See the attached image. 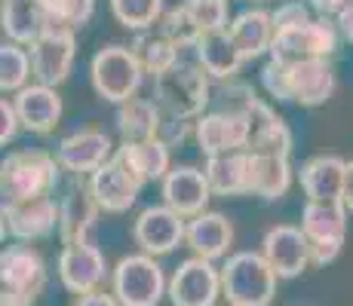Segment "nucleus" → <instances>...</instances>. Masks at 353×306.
Listing matches in <instances>:
<instances>
[{
	"label": "nucleus",
	"instance_id": "1",
	"mask_svg": "<svg viewBox=\"0 0 353 306\" xmlns=\"http://www.w3.org/2000/svg\"><path fill=\"white\" fill-rule=\"evenodd\" d=\"M154 101L163 113L196 122L212 101V77L196 58H179L169 71L154 77Z\"/></svg>",
	"mask_w": 353,
	"mask_h": 306
},
{
	"label": "nucleus",
	"instance_id": "2",
	"mask_svg": "<svg viewBox=\"0 0 353 306\" xmlns=\"http://www.w3.org/2000/svg\"><path fill=\"white\" fill-rule=\"evenodd\" d=\"M280 276L261 251H234L221 263V297L230 306H270Z\"/></svg>",
	"mask_w": 353,
	"mask_h": 306
},
{
	"label": "nucleus",
	"instance_id": "3",
	"mask_svg": "<svg viewBox=\"0 0 353 306\" xmlns=\"http://www.w3.org/2000/svg\"><path fill=\"white\" fill-rule=\"evenodd\" d=\"M62 172L65 168L59 166L56 156L40 151V147L10 153L3 160V166H0L3 202H25V199H37V196H52Z\"/></svg>",
	"mask_w": 353,
	"mask_h": 306
},
{
	"label": "nucleus",
	"instance_id": "4",
	"mask_svg": "<svg viewBox=\"0 0 353 306\" xmlns=\"http://www.w3.org/2000/svg\"><path fill=\"white\" fill-rule=\"evenodd\" d=\"M90 77L99 98L111 101V105H123V101L135 98L141 77H145V67H141L132 46L111 43V46H101L92 56Z\"/></svg>",
	"mask_w": 353,
	"mask_h": 306
},
{
	"label": "nucleus",
	"instance_id": "5",
	"mask_svg": "<svg viewBox=\"0 0 353 306\" xmlns=\"http://www.w3.org/2000/svg\"><path fill=\"white\" fill-rule=\"evenodd\" d=\"M111 291L120 306H157L169 294V282L154 254H126L111 270Z\"/></svg>",
	"mask_w": 353,
	"mask_h": 306
},
{
	"label": "nucleus",
	"instance_id": "6",
	"mask_svg": "<svg viewBox=\"0 0 353 306\" xmlns=\"http://www.w3.org/2000/svg\"><path fill=\"white\" fill-rule=\"evenodd\" d=\"M347 206L344 202H310L301 208V230L314 248V263L325 267L344 248L347 236Z\"/></svg>",
	"mask_w": 353,
	"mask_h": 306
},
{
	"label": "nucleus",
	"instance_id": "7",
	"mask_svg": "<svg viewBox=\"0 0 353 306\" xmlns=\"http://www.w3.org/2000/svg\"><path fill=\"white\" fill-rule=\"evenodd\" d=\"M338 37H341V31L335 22H329V16L310 19L304 25H295V28L276 31L270 58L286 61V65L304 58H329L338 46Z\"/></svg>",
	"mask_w": 353,
	"mask_h": 306
},
{
	"label": "nucleus",
	"instance_id": "8",
	"mask_svg": "<svg viewBox=\"0 0 353 306\" xmlns=\"http://www.w3.org/2000/svg\"><path fill=\"white\" fill-rule=\"evenodd\" d=\"M221 297V270L215 261L191 254L175 267L169 278V300L172 306H215Z\"/></svg>",
	"mask_w": 353,
	"mask_h": 306
},
{
	"label": "nucleus",
	"instance_id": "9",
	"mask_svg": "<svg viewBox=\"0 0 353 306\" xmlns=\"http://www.w3.org/2000/svg\"><path fill=\"white\" fill-rule=\"evenodd\" d=\"M31 50V65H34V83L43 86H62L74 67V58H77V37H74L71 28H59V25H50L40 40Z\"/></svg>",
	"mask_w": 353,
	"mask_h": 306
},
{
	"label": "nucleus",
	"instance_id": "10",
	"mask_svg": "<svg viewBox=\"0 0 353 306\" xmlns=\"http://www.w3.org/2000/svg\"><path fill=\"white\" fill-rule=\"evenodd\" d=\"M185 233H188V217L172 212L166 202H163V206L141 208L132 223L135 245H139L145 254H154V257L172 254V251L185 242Z\"/></svg>",
	"mask_w": 353,
	"mask_h": 306
},
{
	"label": "nucleus",
	"instance_id": "11",
	"mask_svg": "<svg viewBox=\"0 0 353 306\" xmlns=\"http://www.w3.org/2000/svg\"><path fill=\"white\" fill-rule=\"evenodd\" d=\"M56 270H59V282H62L71 294L96 291L108 278V261L92 239L65 242V248L59 251Z\"/></svg>",
	"mask_w": 353,
	"mask_h": 306
},
{
	"label": "nucleus",
	"instance_id": "12",
	"mask_svg": "<svg viewBox=\"0 0 353 306\" xmlns=\"http://www.w3.org/2000/svg\"><path fill=\"white\" fill-rule=\"evenodd\" d=\"M261 254L280 278H295L307 273V267L314 263L310 239L304 236L301 227H292V223H276V227H270L264 233Z\"/></svg>",
	"mask_w": 353,
	"mask_h": 306
},
{
	"label": "nucleus",
	"instance_id": "13",
	"mask_svg": "<svg viewBox=\"0 0 353 306\" xmlns=\"http://www.w3.org/2000/svg\"><path fill=\"white\" fill-rule=\"evenodd\" d=\"M59 233V202L37 196L25 202H3V236L16 242H37Z\"/></svg>",
	"mask_w": 353,
	"mask_h": 306
},
{
	"label": "nucleus",
	"instance_id": "14",
	"mask_svg": "<svg viewBox=\"0 0 353 306\" xmlns=\"http://www.w3.org/2000/svg\"><path fill=\"white\" fill-rule=\"evenodd\" d=\"M114 153L117 151H114L111 135L101 132V129H80V132H71V135H65L56 147L59 166H62L68 175H74V178L99 172Z\"/></svg>",
	"mask_w": 353,
	"mask_h": 306
},
{
	"label": "nucleus",
	"instance_id": "15",
	"mask_svg": "<svg viewBox=\"0 0 353 306\" xmlns=\"http://www.w3.org/2000/svg\"><path fill=\"white\" fill-rule=\"evenodd\" d=\"M0 282L3 291H16L37 300L46 288V263L43 254L31 242H12L0 254Z\"/></svg>",
	"mask_w": 353,
	"mask_h": 306
},
{
	"label": "nucleus",
	"instance_id": "16",
	"mask_svg": "<svg viewBox=\"0 0 353 306\" xmlns=\"http://www.w3.org/2000/svg\"><path fill=\"white\" fill-rule=\"evenodd\" d=\"M141 187H145V184H141L123 166V162L117 160V153H114L111 160H108L105 166L99 168V172L90 175L92 196H96V202H99L101 212H108V215H123V212H129V208L135 206V199H139Z\"/></svg>",
	"mask_w": 353,
	"mask_h": 306
},
{
	"label": "nucleus",
	"instance_id": "17",
	"mask_svg": "<svg viewBox=\"0 0 353 306\" xmlns=\"http://www.w3.org/2000/svg\"><path fill=\"white\" fill-rule=\"evenodd\" d=\"M160 193L172 212L181 217H196L206 212L209 199H212V187L206 181V172L194 166H172L169 175L160 181Z\"/></svg>",
	"mask_w": 353,
	"mask_h": 306
},
{
	"label": "nucleus",
	"instance_id": "18",
	"mask_svg": "<svg viewBox=\"0 0 353 306\" xmlns=\"http://www.w3.org/2000/svg\"><path fill=\"white\" fill-rule=\"evenodd\" d=\"M194 138L206 156L249 151V122L240 113L209 111L194 122Z\"/></svg>",
	"mask_w": 353,
	"mask_h": 306
},
{
	"label": "nucleus",
	"instance_id": "19",
	"mask_svg": "<svg viewBox=\"0 0 353 306\" xmlns=\"http://www.w3.org/2000/svg\"><path fill=\"white\" fill-rule=\"evenodd\" d=\"M99 212L101 208L90 190V181L83 184L80 178H74V184L65 190L62 199H59V239H62V245L90 239V233L96 230Z\"/></svg>",
	"mask_w": 353,
	"mask_h": 306
},
{
	"label": "nucleus",
	"instance_id": "20",
	"mask_svg": "<svg viewBox=\"0 0 353 306\" xmlns=\"http://www.w3.org/2000/svg\"><path fill=\"white\" fill-rule=\"evenodd\" d=\"M298 181L310 202H344V181H347V162L335 153L310 156L298 168Z\"/></svg>",
	"mask_w": 353,
	"mask_h": 306
},
{
	"label": "nucleus",
	"instance_id": "21",
	"mask_svg": "<svg viewBox=\"0 0 353 306\" xmlns=\"http://www.w3.org/2000/svg\"><path fill=\"white\" fill-rule=\"evenodd\" d=\"M12 105H16L22 129H28L34 135L52 132L59 126V120H62V95H59L56 86L31 83L16 92Z\"/></svg>",
	"mask_w": 353,
	"mask_h": 306
},
{
	"label": "nucleus",
	"instance_id": "22",
	"mask_svg": "<svg viewBox=\"0 0 353 306\" xmlns=\"http://www.w3.org/2000/svg\"><path fill=\"white\" fill-rule=\"evenodd\" d=\"M289 92L301 107H320L335 95V71L329 58H304L289 65Z\"/></svg>",
	"mask_w": 353,
	"mask_h": 306
},
{
	"label": "nucleus",
	"instance_id": "23",
	"mask_svg": "<svg viewBox=\"0 0 353 306\" xmlns=\"http://www.w3.org/2000/svg\"><path fill=\"white\" fill-rule=\"evenodd\" d=\"M185 245L196 257L221 261L230 254V245H234V223L221 212H203L196 217H188Z\"/></svg>",
	"mask_w": 353,
	"mask_h": 306
},
{
	"label": "nucleus",
	"instance_id": "24",
	"mask_svg": "<svg viewBox=\"0 0 353 306\" xmlns=\"http://www.w3.org/2000/svg\"><path fill=\"white\" fill-rule=\"evenodd\" d=\"M228 31H230V37H234L236 50L243 52V58L246 61L261 58L264 52H270L274 37H276L274 12L264 10V6H249V10H243L240 16L230 19Z\"/></svg>",
	"mask_w": 353,
	"mask_h": 306
},
{
	"label": "nucleus",
	"instance_id": "25",
	"mask_svg": "<svg viewBox=\"0 0 353 306\" xmlns=\"http://www.w3.org/2000/svg\"><path fill=\"white\" fill-rule=\"evenodd\" d=\"M249 122V151L255 153H292V132L289 126L276 117V111L268 101L258 98L252 107L246 111Z\"/></svg>",
	"mask_w": 353,
	"mask_h": 306
},
{
	"label": "nucleus",
	"instance_id": "26",
	"mask_svg": "<svg viewBox=\"0 0 353 306\" xmlns=\"http://www.w3.org/2000/svg\"><path fill=\"white\" fill-rule=\"evenodd\" d=\"M252 153L249 160V193L264 202H276L292 187V166L283 153Z\"/></svg>",
	"mask_w": 353,
	"mask_h": 306
},
{
	"label": "nucleus",
	"instance_id": "27",
	"mask_svg": "<svg viewBox=\"0 0 353 306\" xmlns=\"http://www.w3.org/2000/svg\"><path fill=\"white\" fill-rule=\"evenodd\" d=\"M117 160L123 162L129 172L141 184L163 181L172 168L169 160V144L163 138H148V141H123L117 147Z\"/></svg>",
	"mask_w": 353,
	"mask_h": 306
},
{
	"label": "nucleus",
	"instance_id": "28",
	"mask_svg": "<svg viewBox=\"0 0 353 306\" xmlns=\"http://www.w3.org/2000/svg\"><path fill=\"white\" fill-rule=\"evenodd\" d=\"M0 22H3L6 37L22 46H34L40 34L50 28V16H46L40 0H3Z\"/></svg>",
	"mask_w": 353,
	"mask_h": 306
},
{
	"label": "nucleus",
	"instance_id": "29",
	"mask_svg": "<svg viewBox=\"0 0 353 306\" xmlns=\"http://www.w3.org/2000/svg\"><path fill=\"white\" fill-rule=\"evenodd\" d=\"M249 151H230L206 156V181L215 196H243L249 193Z\"/></svg>",
	"mask_w": 353,
	"mask_h": 306
},
{
	"label": "nucleus",
	"instance_id": "30",
	"mask_svg": "<svg viewBox=\"0 0 353 306\" xmlns=\"http://www.w3.org/2000/svg\"><path fill=\"white\" fill-rule=\"evenodd\" d=\"M243 52L236 50L230 31H209L200 37V65L206 67V74L215 83H225V80H236L243 67Z\"/></svg>",
	"mask_w": 353,
	"mask_h": 306
},
{
	"label": "nucleus",
	"instance_id": "31",
	"mask_svg": "<svg viewBox=\"0 0 353 306\" xmlns=\"http://www.w3.org/2000/svg\"><path fill=\"white\" fill-rule=\"evenodd\" d=\"M163 107L148 98H129L117 105V132L123 141H148L160 138Z\"/></svg>",
	"mask_w": 353,
	"mask_h": 306
},
{
	"label": "nucleus",
	"instance_id": "32",
	"mask_svg": "<svg viewBox=\"0 0 353 306\" xmlns=\"http://www.w3.org/2000/svg\"><path fill=\"white\" fill-rule=\"evenodd\" d=\"M132 50H135V56H139L141 67H145V74H154V77L163 71H169V67L179 61V46H175L160 28L139 31Z\"/></svg>",
	"mask_w": 353,
	"mask_h": 306
},
{
	"label": "nucleus",
	"instance_id": "33",
	"mask_svg": "<svg viewBox=\"0 0 353 306\" xmlns=\"http://www.w3.org/2000/svg\"><path fill=\"white\" fill-rule=\"evenodd\" d=\"M28 77H34L31 50L22 43H3L0 46V89L19 92L28 86Z\"/></svg>",
	"mask_w": 353,
	"mask_h": 306
},
{
	"label": "nucleus",
	"instance_id": "34",
	"mask_svg": "<svg viewBox=\"0 0 353 306\" xmlns=\"http://www.w3.org/2000/svg\"><path fill=\"white\" fill-rule=\"evenodd\" d=\"M111 12L123 28L129 31H148L163 19L166 3L163 0H111Z\"/></svg>",
	"mask_w": 353,
	"mask_h": 306
},
{
	"label": "nucleus",
	"instance_id": "35",
	"mask_svg": "<svg viewBox=\"0 0 353 306\" xmlns=\"http://www.w3.org/2000/svg\"><path fill=\"white\" fill-rule=\"evenodd\" d=\"M50 16V25H59V28H83L86 22L96 12V0H40Z\"/></svg>",
	"mask_w": 353,
	"mask_h": 306
},
{
	"label": "nucleus",
	"instance_id": "36",
	"mask_svg": "<svg viewBox=\"0 0 353 306\" xmlns=\"http://www.w3.org/2000/svg\"><path fill=\"white\" fill-rule=\"evenodd\" d=\"M228 3L230 0H185V12L191 16L194 28L203 34L209 31H225L228 28Z\"/></svg>",
	"mask_w": 353,
	"mask_h": 306
},
{
	"label": "nucleus",
	"instance_id": "37",
	"mask_svg": "<svg viewBox=\"0 0 353 306\" xmlns=\"http://www.w3.org/2000/svg\"><path fill=\"white\" fill-rule=\"evenodd\" d=\"M212 101H219L215 111H228V113L246 117V111L258 101V92L249 83H240V80H225V83H219Z\"/></svg>",
	"mask_w": 353,
	"mask_h": 306
},
{
	"label": "nucleus",
	"instance_id": "38",
	"mask_svg": "<svg viewBox=\"0 0 353 306\" xmlns=\"http://www.w3.org/2000/svg\"><path fill=\"white\" fill-rule=\"evenodd\" d=\"M261 86L268 89L270 98L292 101V92H289V65H286V61L268 58V65L261 67Z\"/></svg>",
	"mask_w": 353,
	"mask_h": 306
},
{
	"label": "nucleus",
	"instance_id": "39",
	"mask_svg": "<svg viewBox=\"0 0 353 306\" xmlns=\"http://www.w3.org/2000/svg\"><path fill=\"white\" fill-rule=\"evenodd\" d=\"M270 12H274V25H276V31H283V28H295V25H304V22H310V19H314L304 0H283V3H276Z\"/></svg>",
	"mask_w": 353,
	"mask_h": 306
},
{
	"label": "nucleus",
	"instance_id": "40",
	"mask_svg": "<svg viewBox=\"0 0 353 306\" xmlns=\"http://www.w3.org/2000/svg\"><path fill=\"white\" fill-rule=\"evenodd\" d=\"M19 113H16V105H12V98H3L0 101V144H10L12 138H16L19 132Z\"/></svg>",
	"mask_w": 353,
	"mask_h": 306
},
{
	"label": "nucleus",
	"instance_id": "41",
	"mask_svg": "<svg viewBox=\"0 0 353 306\" xmlns=\"http://www.w3.org/2000/svg\"><path fill=\"white\" fill-rule=\"evenodd\" d=\"M74 306H120V300L114 297V291H86V294H77V303Z\"/></svg>",
	"mask_w": 353,
	"mask_h": 306
},
{
	"label": "nucleus",
	"instance_id": "42",
	"mask_svg": "<svg viewBox=\"0 0 353 306\" xmlns=\"http://www.w3.org/2000/svg\"><path fill=\"white\" fill-rule=\"evenodd\" d=\"M335 25H338V31H341V37H347L353 43V0L335 16Z\"/></svg>",
	"mask_w": 353,
	"mask_h": 306
},
{
	"label": "nucleus",
	"instance_id": "43",
	"mask_svg": "<svg viewBox=\"0 0 353 306\" xmlns=\"http://www.w3.org/2000/svg\"><path fill=\"white\" fill-rule=\"evenodd\" d=\"M347 3L350 0H314V10L320 12V16H338Z\"/></svg>",
	"mask_w": 353,
	"mask_h": 306
},
{
	"label": "nucleus",
	"instance_id": "44",
	"mask_svg": "<svg viewBox=\"0 0 353 306\" xmlns=\"http://www.w3.org/2000/svg\"><path fill=\"white\" fill-rule=\"evenodd\" d=\"M344 206L353 215V160L347 162V181H344Z\"/></svg>",
	"mask_w": 353,
	"mask_h": 306
},
{
	"label": "nucleus",
	"instance_id": "45",
	"mask_svg": "<svg viewBox=\"0 0 353 306\" xmlns=\"http://www.w3.org/2000/svg\"><path fill=\"white\" fill-rule=\"evenodd\" d=\"M228 306H230V303H228Z\"/></svg>",
	"mask_w": 353,
	"mask_h": 306
}]
</instances>
